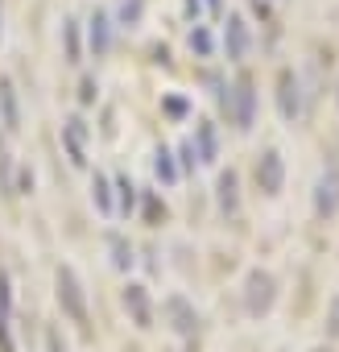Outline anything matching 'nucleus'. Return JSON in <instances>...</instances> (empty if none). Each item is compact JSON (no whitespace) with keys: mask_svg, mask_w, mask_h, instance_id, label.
<instances>
[{"mask_svg":"<svg viewBox=\"0 0 339 352\" xmlns=\"http://www.w3.org/2000/svg\"><path fill=\"white\" fill-rule=\"evenodd\" d=\"M83 38H87V54L91 58H108L112 46H116V21H112V9L95 5L83 21Z\"/></svg>","mask_w":339,"mask_h":352,"instance_id":"1","label":"nucleus"},{"mask_svg":"<svg viewBox=\"0 0 339 352\" xmlns=\"http://www.w3.org/2000/svg\"><path fill=\"white\" fill-rule=\"evenodd\" d=\"M224 108H228V120L240 129V133H248L253 129V120H257V91H253V79L244 75V79H236L228 91H224V100H220Z\"/></svg>","mask_w":339,"mask_h":352,"instance_id":"2","label":"nucleus"},{"mask_svg":"<svg viewBox=\"0 0 339 352\" xmlns=\"http://www.w3.org/2000/svg\"><path fill=\"white\" fill-rule=\"evenodd\" d=\"M54 286H58V302H62L67 319H75V323H87V294H83V282H79L75 265H58V274H54Z\"/></svg>","mask_w":339,"mask_h":352,"instance_id":"3","label":"nucleus"},{"mask_svg":"<svg viewBox=\"0 0 339 352\" xmlns=\"http://www.w3.org/2000/svg\"><path fill=\"white\" fill-rule=\"evenodd\" d=\"M220 50H224L228 63H244V58H248V50H253V30H248V21H244L240 13H228V17H224Z\"/></svg>","mask_w":339,"mask_h":352,"instance_id":"4","label":"nucleus"},{"mask_svg":"<svg viewBox=\"0 0 339 352\" xmlns=\"http://www.w3.org/2000/svg\"><path fill=\"white\" fill-rule=\"evenodd\" d=\"M87 141H91V124L83 120V116H67V124H62V149H67V157H71V166H87Z\"/></svg>","mask_w":339,"mask_h":352,"instance_id":"5","label":"nucleus"},{"mask_svg":"<svg viewBox=\"0 0 339 352\" xmlns=\"http://www.w3.org/2000/svg\"><path fill=\"white\" fill-rule=\"evenodd\" d=\"M273 290H277L273 274H265V270H253V274H248V282H244V307H248V315H261V311H269V307H273Z\"/></svg>","mask_w":339,"mask_h":352,"instance_id":"6","label":"nucleus"},{"mask_svg":"<svg viewBox=\"0 0 339 352\" xmlns=\"http://www.w3.org/2000/svg\"><path fill=\"white\" fill-rule=\"evenodd\" d=\"M257 187H261L265 195H277V191L285 187V162H281L277 149H265V153L257 157Z\"/></svg>","mask_w":339,"mask_h":352,"instance_id":"7","label":"nucleus"},{"mask_svg":"<svg viewBox=\"0 0 339 352\" xmlns=\"http://www.w3.org/2000/svg\"><path fill=\"white\" fill-rule=\"evenodd\" d=\"M0 129L9 137L21 133V96H17V83L9 75H0Z\"/></svg>","mask_w":339,"mask_h":352,"instance_id":"8","label":"nucleus"},{"mask_svg":"<svg viewBox=\"0 0 339 352\" xmlns=\"http://www.w3.org/2000/svg\"><path fill=\"white\" fill-rule=\"evenodd\" d=\"M277 112L285 120H298L302 116V83H298V75L290 67L277 75Z\"/></svg>","mask_w":339,"mask_h":352,"instance_id":"9","label":"nucleus"},{"mask_svg":"<svg viewBox=\"0 0 339 352\" xmlns=\"http://www.w3.org/2000/svg\"><path fill=\"white\" fill-rule=\"evenodd\" d=\"M0 352H13V274L0 270Z\"/></svg>","mask_w":339,"mask_h":352,"instance_id":"10","label":"nucleus"},{"mask_svg":"<svg viewBox=\"0 0 339 352\" xmlns=\"http://www.w3.org/2000/svg\"><path fill=\"white\" fill-rule=\"evenodd\" d=\"M335 208H339V166L323 170V179L314 187V212L318 216H335Z\"/></svg>","mask_w":339,"mask_h":352,"instance_id":"11","label":"nucleus"},{"mask_svg":"<svg viewBox=\"0 0 339 352\" xmlns=\"http://www.w3.org/2000/svg\"><path fill=\"white\" fill-rule=\"evenodd\" d=\"M91 199H95V208H100V216H116V183L108 179V174H91Z\"/></svg>","mask_w":339,"mask_h":352,"instance_id":"12","label":"nucleus"},{"mask_svg":"<svg viewBox=\"0 0 339 352\" xmlns=\"http://www.w3.org/2000/svg\"><path fill=\"white\" fill-rule=\"evenodd\" d=\"M161 311L174 319V331H183V336H191V331L199 327V315H195V311H191V302H187V298H178V294H174V298H165V307H161Z\"/></svg>","mask_w":339,"mask_h":352,"instance_id":"13","label":"nucleus"},{"mask_svg":"<svg viewBox=\"0 0 339 352\" xmlns=\"http://www.w3.org/2000/svg\"><path fill=\"white\" fill-rule=\"evenodd\" d=\"M191 141H195V149H199V166H211V162L220 157V133H215V124L203 120Z\"/></svg>","mask_w":339,"mask_h":352,"instance_id":"14","label":"nucleus"},{"mask_svg":"<svg viewBox=\"0 0 339 352\" xmlns=\"http://www.w3.org/2000/svg\"><path fill=\"white\" fill-rule=\"evenodd\" d=\"M215 191H220V212L224 216H236V208H240V179H236V170H224L220 174V183H215Z\"/></svg>","mask_w":339,"mask_h":352,"instance_id":"15","label":"nucleus"},{"mask_svg":"<svg viewBox=\"0 0 339 352\" xmlns=\"http://www.w3.org/2000/svg\"><path fill=\"white\" fill-rule=\"evenodd\" d=\"M13 183H17V162L9 153V133L0 129V195H17Z\"/></svg>","mask_w":339,"mask_h":352,"instance_id":"16","label":"nucleus"},{"mask_svg":"<svg viewBox=\"0 0 339 352\" xmlns=\"http://www.w3.org/2000/svg\"><path fill=\"white\" fill-rule=\"evenodd\" d=\"M112 21H116V30H137L145 21V0H116Z\"/></svg>","mask_w":339,"mask_h":352,"instance_id":"17","label":"nucleus"},{"mask_svg":"<svg viewBox=\"0 0 339 352\" xmlns=\"http://www.w3.org/2000/svg\"><path fill=\"white\" fill-rule=\"evenodd\" d=\"M153 174H157L165 187H174L183 179V166H178V157L170 153V149H153Z\"/></svg>","mask_w":339,"mask_h":352,"instance_id":"18","label":"nucleus"},{"mask_svg":"<svg viewBox=\"0 0 339 352\" xmlns=\"http://www.w3.org/2000/svg\"><path fill=\"white\" fill-rule=\"evenodd\" d=\"M124 307L132 311L137 327H149V323H153V311H149V294H145V286H128V290H124Z\"/></svg>","mask_w":339,"mask_h":352,"instance_id":"19","label":"nucleus"},{"mask_svg":"<svg viewBox=\"0 0 339 352\" xmlns=\"http://www.w3.org/2000/svg\"><path fill=\"white\" fill-rule=\"evenodd\" d=\"M112 183H116V216L128 220L137 212V187H132L128 174H112Z\"/></svg>","mask_w":339,"mask_h":352,"instance_id":"20","label":"nucleus"},{"mask_svg":"<svg viewBox=\"0 0 339 352\" xmlns=\"http://www.w3.org/2000/svg\"><path fill=\"white\" fill-rule=\"evenodd\" d=\"M187 46H191V54L195 58H211L215 54V34L199 21V25H191V38H187Z\"/></svg>","mask_w":339,"mask_h":352,"instance_id":"21","label":"nucleus"},{"mask_svg":"<svg viewBox=\"0 0 339 352\" xmlns=\"http://www.w3.org/2000/svg\"><path fill=\"white\" fill-rule=\"evenodd\" d=\"M108 253H112V265H116V270H132V265H137V257H132L137 249H132L120 232H112V236H108Z\"/></svg>","mask_w":339,"mask_h":352,"instance_id":"22","label":"nucleus"},{"mask_svg":"<svg viewBox=\"0 0 339 352\" xmlns=\"http://www.w3.org/2000/svg\"><path fill=\"white\" fill-rule=\"evenodd\" d=\"M62 38H67V63H83V25L79 21H67L62 25Z\"/></svg>","mask_w":339,"mask_h":352,"instance_id":"23","label":"nucleus"},{"mask_svg":"<svg viewBox=\"0 0 339 352\" xmlns=\"http://www.w3.org/2000/svg\"><path fill=\"white\" fill-rule=\"evenodd\" d=\"M178 166H183V174H191V170L199 166V149H195V141H183V145H178Z\"/></svg>","mask_w":339,"mask_h":352,"instance_id":"24","label":"nucleus"},{"mask_svg":"<svg viewBox=\"0 0 339 352\" xmlns=\"http://www.w3.org/2000/svg\"><path fill=\"white\" fill-rule=\"evenodd\" d=\"M161 108H165V116H174V120H183V116L191 112V104H187L183 96H165V104H161Z\"/></svg>","mask_w":339,"mask_h":352,"instance_id":"25","label":"nucleus"},{"mask_svg":"<svg viewBox=\"0 0 339 352\" xmlns=\"http://www.w3.org/2000/svg\"><path fill=\"white\" fill-rule=\"evenodd\" d=\"M95 100H100V83H95V79H91V75H87V79H83V83H79V104H83V108H87V104H95Z\"/></svg>","mask_w":339,"mask_h":352,"instance_id":"26","label":"nucleus"},{"mask_svg":"<svg viewBox=\"0 0 339 352\" xmlns=\"http://www.w3.org/2000/svg\"><path fill=\"white\" fill-rule=\"evenodd\" d=\"M183 13H187V21H191V25H199V21L207 17V9H203V0H183Z\"/></svg>","mask_w":339,"mask_h":352,"instance_id":"27","label":"nucleus"},{"mask_svg":"<svg viewBox=\"0 0 339 352\" xmlns=\"http://www.w3.org/2000/svg\"><path fill=\"white\" fill-rule=\"evenodd\" d=\"M13 191H17V195H30V191H34V170L17 166V183H13Z\"/></svg>","mask_w":339,"mask_h":352,"instance_id":"28","label":"nucleus"},{"mask_svg":"<svg viewBox=\"0 0 339 352\" xmlns=\"http://www.w3.org/2000/svg\"><path fill=\"white\" fill-rule=\"evenodd\" d=\"M145 216H149V220L165 216V204H157V195H153V191H145Z\"/></svg>","mask_w":339,"mask_h":352,"instance_id":"29","label":"nucleus"},{"mask_svg":"<svg viewBox=\"0 0 339 352\" xmlns=\"http://www.w3.org/2000/svg\"><path fill=\"white\" fill-rule=\"evenodd\" d=\"M46 352H67V344H62L58 327H46Z\"/></svg>","mask_w":339,"mask_h":352,"instance_id":"30","label":"nucleus"},{"mask_svg":"<svg viewBox=\"0 0 339 352\" xmlns=\"http://www.w3.org/2000/svg\"><path fill=\"white\" fill-rule=\"evenodd\" d=\"M203 9H207V17H224V0H203Z\"/></svg>","mask_w":339,"mask_h":352,"instance_id":"31","label":"nucleus"},{"mask_svg":"<svg viewBox=\"0 0 339 352\" xmlns=\"http://www.w3.org/2000/svg\"><path fill=\"white\" fill-rule=\"evenodd\" d=\"M331 331H335V336H339V298H335V302H331Z\"/></svg>","mask_w":339,"mask_h":352,"instance_id":"32","label":"nucleus"},{"mask_svg":"<svg viewBox=\"0 0 339 352\" xmlns=\"http://www.w3.org/2000/svg\"><path fill=\"white\" fill-rule=\"evenodd\" d=\"M0 38H5V0H0Z\"/></svg>","mask_w":339,"mask_h":352,"instance_id":"33","label":"nucleus"}]
</instances>
